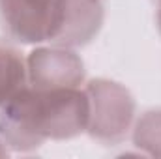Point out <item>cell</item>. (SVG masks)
Instances as JSON below:
<instances>
[{"instance_id":"ba28073f","label":"cell","mask_w":161,"mask_h":159,"mask_svg":"<svg viewBox=\"0 0 161 159\" xmlns=\"http://www.w3.org/2000/svg\"><path fill=\"white\" fill-rule=\"evenodd\" d=\"M156 23H158V30L161 34V13H156Z\"/></svg>"},{"instance_id":"5b68a950","label":"cell","mask_w":161,"mask_h":159,"mask_svg":"<svg viewBox=\"0 0 161 159\" xmlns=\"http://www.w3.org/2000/svg\"><path fill=\"white\" fill-rule=\"evenodd\" d=\"M26 84V56L17 47L0 41V111Z\"/></svg>"},{"instance_id":"52a82bcc","label":"cell","mask_w":161,"mask_h":159,"mask_svg":"<svg viewBox=\"0 0 161 159\" xmlns=\"http://www.w3.org/2000/svg\"><path fill=\"white\" fill-rule=\"evenodd\" d=\"M8 154H9V150H8V148H6V146H4V142H2V140H0V157H6V156H8Z\"/></svg>"},{"instance_id":"8992f818","label":"cell","mask_w":161,"mask_h":159,"mask_svg":"<svg viewBox=\"0 0 161 159\" xmlns=\"http://www.w3.org/2000/svg\"><path fill=\"white\" fill-rule=\"evenodd\" d=\"M131 139L144 156L161 157V107L148 109L135 120Z\"/></svg>"},{"instance_id":"6da1fadb","label":"cell","mask_w":161,"mask_h":159,"mask_svg":"<svg viewBox=\"0 0 161 159\" xmlns=\"http://www.w3.org/2000/svg\"><path fill=\"white\" fill-rule=\"evenodd\" d=\"M90 101L80 88L38 90L25 86L0 111V140L9 152H34L47 140L86 133Z\"/></svg>"},{"instance_id":"277c9868","label":"cell","mask_w":161,"mask_h":159,"mask_svg":"<svg viewBox=\"0 0 161 159\" xmlns=\"http://www.w3.org/2000/svg\"><path fill=\"white\" fill-rule=\"evenodd\" d=\"M84 79V62L71 47L36 45L26 56V80L32 88H80Z\"/></svg>"},{"instance_id":"3957f363","label":"cell","mask_w":161,"mask_h":159,"mask_svg":"<svg viewBox=\"0 0 161 159\" xmlns=\"http://www.w3.org/2000/svg\"><path fill=\"white\" fill-rule=\"evenodd\" d=\"M90 101V118L86 135L103 144H122L133 129L137 103L131 92L116 80L92 79L84 84Z\"/></svg>"},{"instance_id":"7a4b0ae2","label":"cell","mask_w":161,"mask_h":159,"mask_svg":"<svg viewBox=\"0 0 161 159\" xmlns=\"http://www.w3.org/2000/svg\"><path fill=\"white\" fill-rule=\"evenodd\" d=\"M103 19V0H0V30L17 45L84 47Z\"/></svg>"}]
</instances>
